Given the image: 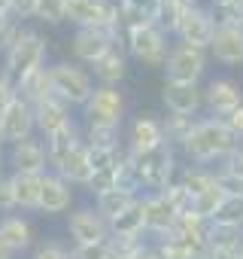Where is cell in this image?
<instances>
[{
  "label": "cell",
  "mask_w": 243,
  "mask_h": 259,
  "mask_svg": "<svg viewBox=\"0 0 243 259\" xmlns=\"http://www.w3.org/2000/svg\"><path fill=\"white\" fill-rule=\"evenodd\" d=\"M122 46H125L128 58L146 67H164L173 43L161 25H134V28H122Z\"/></svg>",
  "instance_id": "4"
},
{
  "label": "cell",
  "mask_w": 243,
  "mask_h": 259,
  "mask_svg": "<svg viewBox=\"0 0 243 259\" xmlns=\"http://www.w3.org/2000/svg\"><path fill=\"white\" fill-rule=\"evenodd\" d=\"M13 92H16V98H22L25 104L37 107L40 101H46V98L52 95L49 70H46V67H37V70H31L28 76H22V79H19V82L13 85Z\"/></svg>",
  "instance_id": "27"
},
{
  "label": "cell",
  "mask_w": 243,
  "mask_h": 259,
  "mask_svg": "<svg viewBox=\"0 0 243 259\" xmlns=\"http://www.w3.org/2000/svg\"><path fill=\"white\" fill-rule=\"evenodd\" d=\"M70 259H109V241L106 244H73Z\"/></svg>",
  "instance_id": "40"
},
{
  "label": "cell",
  "mask_w": 243,
  "mask_h": 259,
  "mask_svg": "<svg viewBox=\"0 0 243 259\" xmlns=\"http://www.w3.org/2000/svg\"><path fill=\"white\" fill-rule=\"evenodd\" d=\"M122 37L115 34H106V31H94V28H76L73 37H70V55L76 64L82 67H91L112 43H118Z\"/></svg>",
  "instance_id": "15"
},
{
  "label": "cell",
  "mask_w": 243,
  "mask_h": 259,
  "mask_svg": "<svg viewBox=\"0 0 243 259\" xmlns=\"http://www.w3.org/2000/svg\"><path fill=\"white\" fill-rule=\"evenodd\" d=\"M109 238H146V223H143L140 198L128 210H122L115 220H109Z\"/></svg>",
  "instance_id": "28"
},
{
  "label": "cell",
  "mask_w": 243,
  "mask_h": 259,
  "mask_svg": "<svg viewBox=\"0 0 243 259\" xmlns=\"http://www.w3.org/2000/svg\"><path fill=\"white\" fill-rule=\"evenodd\" d=\"M240 147H243V138H240Z\"/></svg>",
  "instance_id": "50"
},
{
  "label": "cell",
  "mask_w": 243,
  "mask_h": 259,
  "mask_svg": "<svg viewBox=\"0 0 243 259\" xmlns=\"http://www.w3.org/2000/svg\"><path fill=\"white\" fill-rule=\"evenodd\" d=\"M207 73V52L186 46V43H173L164 61V76L167 82H195L201 85V76Z\"/></svg>",
  "instance_id": "8"
},
{
  "label": "cell",
  "mask_w": 243,
  "mask_h": 259,
  "mask_svg": "<svg viewBox=\"0 0 243 259\" xmlns=\"http://www.w3.org/2000/svg\"><path fill=\"white\" fill-rule=\"evenodd\" d=\"M155 147H164V128H161V116L155 113H140L128 122V132H125V144L122 150L131 153V156H140V153H149Z\"/></svg>",
  "instance_id": "11"
},
{
  "label": "cell",
  "mask_w": 243,
  "mask_h": 259,
  "mask_svg": "<svg viewBox=\"0 0 243 259\" xmlns=\"http://www.w3.org/2000/svg\"><path fill=\"white\" fill-rule=\"evenodd\" d=\"M31 259H70V247H64L58 238H43L31 247Z\"/></svg>",
  "instance_id": "37"
},
{
  "label": "cell",
  "mask_w": 243,
  "mask_h": 259,
  "mask_svg": "<svg viewBox=\"0 0 243 259\" xmlns=\"http://www.w3.org/2000/svg\"><path fill=\"white\" fill-rule=\"evenodd\" d=\"M131 165H134V177H137V189L140 195H155L161 192L167 183L176 180V150L173 147H155L149 153H140V156H131Z\"/></svg>",
  "instance_id": "3"
},
{
  "label": "cell",
  "mask_w": 243,
  "mask_h": 259,
  "mask_svg": "<svg viewBox=\"0 0 243 259\" xmlns=\"http://www.w3.org/2000/svg\"><path fill=\"white\" fill-rule=\"evenodd\" d=\"M216 180H219L216 168H201V165H186V168L179 171V177H176V183H179L183 189H189V195H192V198H195V195H201L204 189L216 186Z\"/></svg>",
  "instance_id": "30"
},
{
  "label": "cell",
  "mask_w": 243,
  "mask_h": 259,
  "mask_svg": "<svg viewBox=\"0 0 243 259\" xmlns=\"http://www.w3.org/2000/svg\"><path fill=\"white\" fill-rule=\"evenodd\" d=\"M85 125H103V128H122L128 116V98L118 85H94L91 98L82 104Z\"/></svg>",
  "instance_id": "7"
},
{
  "label": "cell",
  "mask_w": 243,
  "mask_h": 259,
  "mask_svg": "<svg viewBox=\"0 0 243 259\" xmlns=\"http://www.w3.org/2000/svg\"><path fill=\"white\" fill-rule=\"evenodd\" d=\"M118 7V25L134 28V25H158L164 0H115Z\"/></svg>",
  "instance_id": "24"
},
{
  "label": "cell",
  "mask_w": 243,
  "mask_h": 259,
  "mask_svg": "<svg viewBox=\"0 0 243 259\" xmlns=\"http://www.w3.org/2000/svg\"><path fill=\"white\" fill-rule=\"evenodd\" d=\"M0 213H13V189H10V171L0 174Z\"/></svg>",
  "instance_id": "43"
},
{
  "label": "cell",
  "mask_w": 243,
  "mask_h": 259,
  "mask_svg": "<svg viewBox=\"0 0 243 259\" xmlns=\"http://www.w3.org/2000/svg\"><path fill=\"white\" fill-rule=\"evenodd\" d=\"M64 22L73 28H94L122 37L115 0H64Z\"/></svg>",
  "instance_id": "6"
},
{
  "label": "cell",
  "mask_w": 243,
  "mask_h": 259,
  "mask_svg": "<svg viewBox=\"0 0 243 259\" xmlns=\"http://www.w3.org/2000/svg\"><path fill=\"white\" fill-rule=\"evenodd\" d=\"M161 101L167 113L176 116H198L204 110V89L195 82H167L161 85Z\"/></svg>",
  "instance_id": "17"
},
{
  "label": "cell",
  "mask_w": 243,
  "mask_h": 259,
  "mask_svg": "<svg viewBox=\"0 0 243 259\" xmlns=\"http://www.w3.org/2000/svg\"><path fill=\"white\" fill-rule=\"evenodd\" d=\"M46 58H49V40L40 31L22 28V34L16 37V43L0 55V73L10 79V85H16L31 70L46 67Z\"/></svg>",
  "instance_id": "2"
},
{
  "label": "cell",
  "mask_w": 243,
  "mask_h": 259,
  "mask_svg": "<svg viewBox=\"0 0 243 259\" xmlns=\"http://www.w3.org/2000/svg\"><path fill=\"white\" fill-rule=\"evenodd\" d=\"M131 259H155V256H152V250H149V247H146V250H143V253H137V256H131Z\"/></svg>",
  "instance_id": "47"
},
{
  "label": "cell",
  "mask_w": 243,
  "mask_h": 259,
  "mask_svg": "<svg viewBox=\"0 0 243 259\" xmlns=\"http://www.w3.org/2000/svg\"><path fill=\"white\" fill-rule=\"evenodd\" d=\"M22 22L19 19H13L10 13H4V16H0V55H4L13 43H16V37L22 34Z\"/></svg>",
  "instance_id": "38"
},
{
  "label": "cell",
  "mask_w": 243,
  "mask_h": 259,
  "mask_svg": "<svg viewBox=\"0 0 243 259\" xmlns=\"http://www.w3.org/2000/svg\"><path fill=\"white\" fill-rule=\"evenodd\" d=\"M219 122H222V125L228 128V132H231V135H237V138H243V104H240V107H234V110H231L228 116H222Z\"/></svg>",
  "instance_id": "42"
},
{
  "label": "cell",
  "mask_w": 243,
  "mask_h": 259,
  "mask_svg": "<svg viewBox=\"0 0 243 259\" xmlns=\"http://www.w3.org/2000/svg\"><path fill=\"white\" fill-rule=\"evenodd\" d=\"M0 241H4L16 256L28 253L37 244V229L25 213H0Z\"/></svg>",
  "instance_id": "18"
},
{
  "label": "cell",
  "mask_w": 243,
  "mask_h": 259,
  "mask_svg": "<svg viewBox=\"0 0 243 259\" xmlns=\"http://www.w3.org/2000/svg\"><path fill=\"white\" fill-rule=\"evenodd\" d=\"M55 174L64 177L73 189H85V186L91 183V162H88V147H85V141L76 144V147L67 153V159L61 162V168H58Z\"/></svg>",
  "instance_id": "26"
},
{
  "label": "cell",
  "mask_w": 243,
  "mask_h": 259,
  "mask_svg": "<svg viewBox=\"0 0 243 259\" xmlns=\"http://www.w3.org/2000/svg\"><path fill=\"white\" fill-rule=\"evenodd\" d=\"M4 13H10V0H0V16Z\"/></svg>",
  "instance_id": "48"
},
{
  "label": "cell",
  "mask_w": 243,
  "mask_h": 259,
  "mask_svg": "<svg viewBox=\"0 0 243 259\" xmlns=\"http://www.w3.org/2000/svg\"><path fill=\"white\" fill-rule=\"evenodd\" d=\"M140 195H134V192H125V189H106V192H100V195H94V210L109 223V220H115L122 210H128L134 201H137Z\"/></svg>",
  "instance_id": "29"
},
{
  "label": "cell",
  "mask_w": 243,
  "mask_h": 259,
  "mask_svg": "<svg viewBox=\"0 0 243 259\" xmlns=\"http://www.w3.org/2000/svg\"><path fill=\"white\" fill-rule=\"evenodd\" d=\"M31 135H37L34 132V107L13 95L10 104L0 110V141L10 147V144H19Z\"/></svg>",
  "instance_id": "13"
},
{
  "label": "cell",
  "mask_w": 243,
  "mask_h": 259,
  "mask_svg": "<svg viewBox=\"0 0 243 259\" xmlns=\"http://www.w3.org/2000/svg\"><path fill=\"white\" fill-rule=\"evenodd\" d=\"M225 198H228V192H225V186L216 180V186H210V189H204L201 195H195V201H192V210L201 217V220H213L216 217V210L225 204Z\"/></svg>",
  "instance_id": "33"
},
{
  "label": "cell",
  "mask_w": 243,
  "mask_h": 259,
  "mask_svg": "<svg viewBox=\"0 0 243 259\" xmlns=\"http://www.w3.org/2000/svg\"><path fill=\"white\" fill-rule=\"evenodd\" d=\"M109 259H115V256H112V253H109Z\"/></svg>",
  "instance_id": "49"
},
{
  "label": "cell",
  "mask_w": 243,
  "mask_h": 259,
  "mask_svg": "<svg viewBox=\"0 0 243 259\" xmlns=\"http://www.w3.org/2000/svg\"><path fill=\"white\" fill-rule=\"evenodd\" d=\"M10 16L19 19L22 25L28 19H37V0H10Z\"/></svg>",
  "instance_id": "41"
},
{
  "label": "cell",
  "mask_w": 243,
  "mask_h": 259,
  "mask_svg": "<svg viewBox=\"0 0 243 259\" xmlns=\"http://www.w3.org/2000/svg\"><path fill=\"white\" fill-rule=\"evenodd\" d=\"M213 58L225 67H240L243 64V25H216L210 49Z\"/></svg>",
  "instance_id": "19"
},
{
  "label": "cell",
  "mask_w": 243,
  "mask_h": 259,
  "mask_svg": "<svg viewBox=\"0 0 243 259\" xmlns=\"http://www.w3.org/2000/svg\"><path fill=\"white\" fill-rule=\"evenodd\" d=\"M67 122H73V110H70L64 101H58L55 95H49L46 101H40V104L34 107V132H37L40 138L55 135L58 128H64Z\"/></svg>",
  "instance_id": "22"
},
{
  "label": "cell",
  "mask_w": 243,
  "mask_h": 259,
  "mask_svg": "<svg viewBox=\"0 0 243 259\" xmlns=\"http://www.w3.org/2000/svg\"><path fill=\"white\" fill-rule=\"evenodd\" d=\"M43 144H46V162H49V171L55 174V171L61 168V162L67 159V153H70L76 144H82V128H79L76 119H73V122H67L64 128H58L55 135L43 138Z\"/></svg>",
  "instance_id": "23"
},
{
  "label": "cell",
  "mask_w": 243,
  "mask_h": 259,
  "mask_svg": "<svg viewBox=\"0 0 243 259\" xmlns=\"http://www.w3.org/2000/svg\"><path fill=\"white\" fill-rule=\"evenodd\" d=\"M213 34H216V22H213V16H210V10L201 4V7H189L186 13H183V19L176 22V28H173V37L179 40V43H186V46H195V49H210V43H213Z\"/></svg>",
  "instance_id": "10"
},
{
  "label": "cell",
  "mask_w": 243,
  "mask_h": 259,
  "mask_svg": "<svg viewBox=\"0 0 243 259\" xmlns=\"http://www.w3.org/2000/svg\"><path fill=\"white\" fill-rule=\"evenodd\" d=\"M140 204H143V223H146V235L155 241V238H164L173 232V223H176V213L173 207L155 192V195H140Z\"/></svg>",
  "instance_id": "21"
},
{
  "label": "cell",
  "mask_w": 243,
  "mask_h": 259,
  "mask_svg": "<svg viewBox=\"0 0 243 259\" xmlns=\"http://www.w3.org/2000/svg\"><path fill=\"white\" fill-rule=\"evenodd\" d=\"M240 147V138L231 135L228 128L219 122V119H198L192 135L186 138V144L179 147V153L192 162V165H201V168H213L216 162H222L225 156H231L234 150Z\"/></svg>",
  "instance_id": "1"
},
{
  "label": "cell",
  "mask_w": 243,
  "mask_h": 259,
  "mask_svg": "<svg viewBox=\"0 0 243 259\" xmlns=\"http://www.w3.org/2000/svg\"><path fill=\"white\" fill-rule=\"evenodd\" d=\"M195 122H198V116H176V113H167V116L161 119V128H164V144H167V147H173V150H179V147L186 144V138L192 135Z\"/></svg>",
  "instance_id": "31"
},
{
  "label": "cell",
  "mask_w": 243,
  "mask_h": 259,
  "mask_svg": "<svg viewBox=\"0 0 243 259\" xmlns=\"http://www.w3.org/2000/svg\"><path fill=\"white\" fill-rule=\"evenodd\" d=\"M4 171H7V144L0 141V174H4Z\"/></svg>",
  "instance_id": "45"
},
{
  "label": "cell",
  "mask_w": 243,
  "mask_h": 259,
  "mask_svg": "<svg viewBox=\"0 0 243 259\" xmlns=\"http://www.w3.org/2000/svg\"><path fill=\"white\" fill-rule=\"evenodd\" d=\"M67 235L73 244H106L109 223L91 204H73L67 213Z\"/></svg>",
  "instance_id": "9"
},
{
  "label": "cell",
  "mask_w": 243,
  "mask_h": 259,
  "mask_svg": "<svg viewBox=\"0 0 243 259\" xmlns=\"http://www.w3.org/2000/svg\"><path fill=\"white\" fill-rule=\"evenodd\" d=\"M149 250H152L155 259H198V256H195L179 238H173V235H164V238L149 241Z\"/></svg>",
  "instance_id": "34"
},
{
  "label": "cell",
  "mask_w": 243,
  "mask_h": 259,
  "mask_svg": "<svg viewBox=\"0 0 243 259\" xmlns=\"http://www.w3.org/2000/svg\"><path fill=\"white\" fill-rule=\"evenodd\" d=\"M40 180H43V174H10L13 210H16V213H37Z\"/></svg>",
  "instance_id": "25"
},
{
  "label": "cell",
  "mask_w": 243,
  "mask_h": 259,
  "mask_svg": "<svg viewBox=\"0 0 243 259\" xmlns=\"http://www.w3.org/2000/svg\"><path fill=\"white\" fill-rule=\"evenodd\" d=\"M82 141H85V147H91V150H122V128L85 125Z\"/></svg>",
  "instance_id": "32"
},
{
  "label": "cell",
  "mask_w": 243,
  "mask_h": 259,
  "mask_svg": "<svg viewBox=\"0 0 243 259\" xmlns=\"http://www.w3.org/2000/svg\"><path fill=\"white\" fill-rule=\"evenodd\" d=\"M7 168L10 174H46L49 162H46V144L40 135H31L19 144L7 147Z\"/></svg>",
  "instance_id": "12"
},
{
  "label": "cell",
  "mask_w": 243,
  "mask_h": 259,
  "mask_svg": "<svg viewBox=\"0 0 243 259\" xmlns=\"http://www.w3.org/2000/svg\"><path fill=\"white\" fill-rule=\"evenodd\" d=\"M73 192H76V189H73L64 177H58V174L46 171V174H43V180H40V201H37V213H43V217L67 213V210L73 207Z\"/></svg>",
  "instance_id": "16"
},
{
  "label": "cell",
  "mask_w": 243,
  "mask_h": 259,
  "mask_svg": "<svg viewBox=\"0 0 243 259\" xmlns=\"http://www.w3.org/2000/svg\"><path fill=\"white\" fill-rule=\"evenodd\" d=\"M37 19L46 25L64 22V0H37Z\"/></svg>",
  "instance_id": "39"
},
{
  "label": "cell",
  "mask_w": 243,
  "mask_h": 259,
  "mask_svg": "<svg viewBox=\"0 0 243 259\" xmlns=\"http://www.w3.org/2000/svg\"><path fill=\"white\" fill-rule=\"evenodd\" d=\"M0 259H16V253H13V250L4 244V241H0Z\"/></svg>",
  "instance_id": "46"
},
{
  "label": "cell",
  "mask_w": 243,
  "mask_h": 259,
  "mask_svg": "<svg viewBox=\"0 0 243 259\" xmlns=\"http://www.w3.org/2000/svg\"><path fill=\"white\" fill-rule=\"evenodd\" d=\"M16 92H13V85H10V79L0 73V110H4L7 104H10V98H13Z\"/></svg>",
  "instance_id": "44"
},
{
  "label": "cell",
  "mask_w": 243,
  "mask_h": 259,
  "mask_svg": "<svg viewBox=\"0 0 243 259\" xmlns=\"http://www.w3.org/2000/svg\"><path fill=\"white\" fill-rule=\"evenodd\" d=\"M46 70H49L52 95H55L58 101H64L70 110H73V107L82 110V104H85V101L91 98V92H94V76H91V70L82 67V64H76V61H67V58L46 64Z\"/></svg>",
  "instance_id": "5"
},
{
  "label": "cell",
  "mask_w": 243,
  "mask_h": 259,
  "mask_svg": "<svg viewBox=\"0 0 243 259\" xmlns=\"http://www.w3.org/2000/svg\"><path fill=\"white\" fill-rule=\"evenodd\" d=\"M88 70L97 79L94 85H122L125 82V76H128V52H125V46H122V40L112 43Z\"/></svg>",
  "instance_id": "20"
},
{
  "label": "cell",
  "mask_w": 243,
  "mask_h": 259,
  "mask_svg": "<svg viewBox=\"0 0 243 259\" xmlns=\"http://www.w3.org/2000/svg\"><path fill=\"white\" fill-rule=\"evenodd\" d=\"M240 104H243V89L231 76H216L204 85V110L210 113V119H222Z\"/></svg>",
  "instance_id": "14"
},
{
  "label": "cell",
  "mask_w": 243,
  "mask_h": 259,
  "mask_svg": "<svg viewBox=\"0 0 243 259\" xmlns=\"http://www.w3.org/2000/svg\"><path fill=\"white\" fill-rule=\"evenodd\" d=\"M210 223H219V226H237L243 229V195H228L225 204L216 210V217Z\"/></svg>",
  "instance_id": "35"
},
{
  "label": "cell",
  "mask_w": 243,
  "mask_h": 259,
  "mask_svg": "<svg viewBox=\"0 0 243 259\" xmlns=\"http://www.w3.org/2000/svg\"><path fill=\"white\" fill-rule=\"evenodd\" d=\"M158 195H161V198L173 207V213H186V210H192V201H195V198L189 195V189H183L176 180H173V183H167Z\"/></svg>",
  "instance_id": "36"
}]
</instances>
